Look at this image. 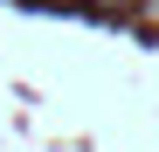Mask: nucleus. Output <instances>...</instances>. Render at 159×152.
Masks as SVG:
<instances>
[{
    "label": "nucleus",
    "instance_id": "obj_1",
    "mask_svg": "<svg viewBox=\"0 0 159 152\" xmlns=\"http://www.w3.org/2000/svg\"><path fill=\"white\" fill-rule=\"evenodd\" d=\"M97 14H139V0H90Z\"/></svg>",
    "mask_w": 159,
    "mask_h": 152
},
{
    "label": "nucleus",
    "instance_id": "obj_2",
    "mask_svg": "<svg viewBox=\"0 0 159 152\" xmlns=\"http://www.w3.org/2000/svg\"><path fill=\"white\" fill-rule=\"evenodd\" d=\"M139 21H145V28H159V0H139Z\"/></svg>",
    "mask_w": 159,
    "mask_h": 152
},
{
    "label": "nucleus",
    "instance_id": "obj_3",
    "mask_svg": "<svg viewBox=\"0 0 159 152\" xmlns=\"http://www.w3.org/2000/svg\"><path fill=\"white\" fill-rule=\"evenodd\" d=\"M48 7H76V0H48Z\"/></svg>",
    "mask_w": 159,
    "mask_h": 152
}]
</instances>
